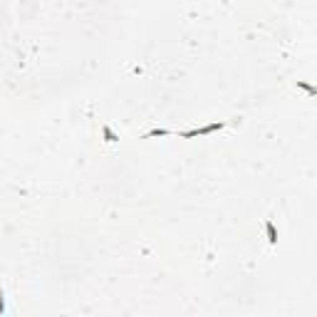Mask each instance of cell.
Listing matches in <instances>:
<instances>
[{"label":"cell","mask_w":317,"mask_h":317,"mask_svg":"<svg viewBox=\"0 0 317 317\" xmlns=\"http://www.w3.org/2000/svg\"><path fill=\"white\" fill-rule=\"evenodd\" d=\"M228 121H213V124H206V126H196V129H188V132H179V139H196V136H208L213 132L226 129Z\"/></svg>","instance_id":"6da1fadb"},{"label":"cell","mask_w":317,"mask_h":317,"mask_svg":"<svg viewBox=\"0 0 317 317\" xmlns=\"http://www.w3.org/2000/svg\"><path fill=\"white\" fill-rule=\"evenodd\" d=\"M265 236H268L270 245H278V228H275V223H272L270 218L265 221Z\"/></svg>","instance_id":"7a4b0ae2"},{"label":"cell","mask_w":317,"mask_h":317,"mask_svg":"<svg viewBox=\"0 0 317 317\" xmlns=\"http://www.w3.org/2000/svg\"><path fill=\"white\" fill-rule=\"evenodd\" d=\"M99 132H102V136H104V141H107V144H117L119 141V136L112 132V126H107V124H102Z\"/></svg>","instance_id":"3957f363"},{"label":"cell","mask_w":317,"mask_h":317,"mask_svg":"<svg viewBox=\"0 0 317 317\" xmlns=\"http://www.w3.org/2000/svg\"><path fill=\"white\" fill-rule=\"evenodd\" d=\"M168 134H174V132H171V129H159V126H156V129L146 132L141 139H156V136H168Z\"/></svg>","instance_id":"277c9868"},{"label":"cell","mask_w":317,"mask_h":317,"mask_svg":"<svg viewBox=\"0 0 317 317\" xmlns=\"http://www.w3.org/2000/svg\"><path fill=\"white\" fill-rule=\"evenodd\" d=\"M298 87H300L302 92H307L310 97H315V94H317V90L312 87V84H307V82H300V79H298Z\"/></svg>","instance_id":"5b68a950"},{"label":"cell","mask_w":317,"mask_h":317,"mask_svg":"<svg viewBox=\"0 0 317 317\" xmlns=\"http://www.w3.org/2000/svg\"><path fill=\"white\" fill-rule=\"evenodd\" d=\"M5 310H8V305H5V290L0 287V315H3Z\"/></svg>","instance_id":"8992f818"}]
</instances>
